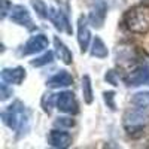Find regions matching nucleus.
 I'll return each mask as SVG.
<instances>
[{
	"mask_svg": "<svg viewBox=\"0 0 149 149\" xmlns=\"http://www.w3.org/2000/svg\"><path fill=\"white\" fill-rule=\"evenodd\" d=\"M2 119L6 125L12 130L19 131V134L26 133L29 125V113L27 109L19 100L14 102L10 106L6 107V110L2 112Z\"/></svg>",
	"mask_w": 149,
	"mask_h": 149,
	"instance_id": "1",
	"label": "nucleus"
},
{
	"mask_svg": "<svg viewBox=\"0 0 149 149\" xmlns=\"http://www.w3.org/2000/svg\"><path fill=\"white\" fill-rule=\"evenodd\" d=\"M124 22L130 31L137 33V34H145L149 31V8L148 6H136L130 9L125 17Z\"/></svg>",
	"mask_w": 149,
	"mask_h": 149,
	"instance_id": "2",
	"label": "nucleus"
},
{
	"mask_svg": "<svg viewBox=\"0 0 149 149\" xmlns=\"http://www.w3.org/2000/svg\"><path fill=\"white\" fill-rule=\"evenodd\" d=\"M148 125H149V115L142 110V107L128 110L124 115V128L133 137L142 136Z\"/></svg>",
	"mask_w": 149,
	"mask_h": 149,
	"instance_id": "3",
	"label": "nucleus"
},
{
	"mask_svg": "<svg viewBox=\"0 0 149 149\" xmlns=\"http://www.w3.org/2000/svg\"><path fill=\"white\" fill-rule=\"evenodd\" d=\"M55 102H57V107H58L60 112H64V113H69V115H76L79 112L74 94L70 93V91L60 93L55 98Z\"/></svg>",
	"mask_w": 149,
	"mask_h": 149,
	"instance_id": "4",
	"label": "nucleus"
},
{
	"mask_svg": "<svg viewBox=\"0 0 149 149\" xmlns=\"http://www.w3.org/2000/svg\"><path fill=\"white\" fill-rule=\"evenodd\" d=\"M48 37L45 34H36L33 37H30L29 42L24 45L22 48V54L24 55H30V54H36V52H40L43 49L48 48Z\"/></svg>",
	"mask_w": 149,
	"mask_h": 149,
	"instance_id": "5",
	"label": "nucleus"
},
{
	"mask_svg": "<svg viewBox=\"0 0 149 149\" xmlns=\"http://www.w3.org/2000/svg\"><path fill=\"white\" fill-rule=\"evenodd\" d=\"M10 19L14 21L15 24H18V26H26L27 29H33V21L30 18V14H29V10L21 6V5H17L10 9Z\"/></svg>",
	"mask_w": 149,
	"mask_h": 149,
	"instance_id": "6",
	"label": "nucleus"
},
{
	"mask_svg": "<svg viewBox=\"0 0 149 149\" xmlns=\"http://www.w3.org/2000/svg\"><path fill=\"white\" fill-rule=\"evenodd\" d=\"M106 12H107V6L103 0H98V2L91 8L90 12V22L91 26L95 29H100L104 24V18H106Z\"/></svg>",
	"mask_w": 149,
	"mask_h": 149,
	"instance_id": "7",
	"label": "nucleus"
},
{
	"mask_svg": "<svg viewBox=\"0 0 149 149\" xmlns=\"http://www.w3.org/2000/svg\"><path fill=\"white\" fill-rule=\"evenodd\" d=\"M48 18H49V21L54 24V27L58 31H66V33L72 34V27L69 24V19H67V17L61 10H57V9L51 8V9H49V14H48Z\"/></svg>",
	"mask_w": 149,
	"mask_h": 149,
	"instance_id": "8",
	"label": "nucleus"
},
{
	"mask_svg": "<svg viewBox=\"0 0 149 149\" xmlns=\"http://www.w3.org/2000/svg\"><path fill=\"white\" fill-rule=\"evenodd\" d=\"M48 143L52 148L58 149H64L72 145V136L67 131H61V130H52L48 136Z\"/></svg>",
	"mask_w": 149,
	"mask_h": 149,
	"instance_id": "9",
	"label": "nucleus"
},
{
	"mask_svg": "<svg viewBox=\"0 0 149 149\" xmlns=\"http://www.w3.org/2000/svg\"><path fill=\"white\" fill-rule=\"evenodd\" d=\"M127 85L130 86H137V85H149V67L142 66L133 70L128 76L125 78Z\"/></svg>",
	"mask_w": 149,
	"mask_h": 149,
	"instance_id": "10",
	"label": "nucleus"
},
{
	"mask_svg": "<svg viewBox=\"0 0 149 149\" xmlns=\"http://www.w3.org/2000/svg\"><path fill=\"white\" fill-rule=\"evenodd\" d=\"M90 39H91V33L88 29V22H86L85 17H79L78 19V42L81 46V52H86L90 45Z\"/></svg>",
	"mask_w": 149,
	"mask_h": 149,
	"instance_id": "11",
	"label": "nucleus"
},
{
	"mask_svg": "<svg viewBox=\"0 0 149 149\" xmlns=\"http://www.w3.org/2000/svg\"><path fill=\"white\" fill-rule=\"evenodd\" d=\"M26 79V70L22 67H14V69H3L2 70V81L6 84L21 85Z\"/></svg>",
	"mask_w": 149,
	"mask_h": 149,
	"instance_id": "12",
	"label": "nucleus"
},
{
	"mask_svg": "<svg viewBox=\"0 0 149 149\" xmlns=\"http://www.w3.org/2000/svg\"><path fill=\"white\" fill-rule=\"evenodd\" d=\"M73 84V78L66 72V70H61L60 73L54 74L52 78H49L46 85L49 88H63V86H69Z\"/></svg>",
	"mask_w": 149,
	"mask_h": 149,
	"instance_id": "13",
	"label": "nucleus"
},
{
	"mask_svg": "<svg viewBox=\"0 0 149 149\" xmlns=\"http://www.w3.org/2000/svg\"><path fill=\"white\" fill-rule=\"evenodd\" d=\"M54 43H55V52L58 55V58L63 61L64 64H72V61H73V55L70 52V49L61 42L58 37H55L54 39Z\"/></svg>",
	"mask_w": 149,
	"mask_h": 149,
	"instance_id": "14",
	"label": "nucleus"
},
{
	"mask_svg": "<svg viewBox=\"0 0 149 149\" xmlns=\"http://www.w3.org/2000/svg\"><path fill=\"white\" fill-rule=\"evenodd\" d=\"M107 48L104 45V42L100 39L98 36L94 37L93 40V48H91V55L95 57V58H106L107 57Z\"/></svg>",
	"mask_w": 149,
	"mask_h": 149,
	"instance_id": "15",
	"label": "nucleus"
},
{
	"mask_svg": "<svg viewBox=\"0 0 149 149\" xmlns=\"http://www.w3.org/2000/svg\"><path fill=\"white\" fill-rule=\"evenodd\" d=\"M82 94H84V100L86 104L93 103V86H91V79L88 74H85L82 78Z\"/></svg>",
	"mask_w": 149,
	"mask_h": 149,
	"instance_id": "16",
	"label": "nucleus"
},
{
	"mask_svg": "<svg viewBox=\"0 0 149 149\" xmlns=\"http://www.w3.org/2000/svg\"><path fill=\"white\" fill-rule=\"evenodd\" d=\"M31 6L34 8V10H36V14H37V17L39 18H42V19H45V18H48V8H46V5L42 2V0H31Z\"/></svg>",
	"mask_w": 149,
	"mask_h": 149,
	"instance_id": "17",
	"label": "nucleus"
},
{
	"mask_svg": "<svg viewBox=\"0 0 149 149\" xmlns=\"http://www.w3.org/2000/svg\"><path fill=\"white\" fill-rule=\"evenodd\" d=\"M52 60H54V52L52 51H48L43 55H40V57H37L36 60H33L31 61V66L33 67H40V66H45L48 63H51Z\"/></svg>",
	"mask_w": 149,
	"mask_h": 149,
	"instance_id": "18",
	"label": "nucleus"
},
{
	"mask_svg": "<svg viewBox=\"0 0 149 149\" xmlns=\"http://www.w3.org/2000/svg\"><path fill=\"white\" fill-rule=\"evenodd\" d=\"M131 103L137 107H146L149 106V93H139L131 98Z\"/></svg>",
	"mask_w": 149,
	"mask_h": 149,
	"instance_id": "19",
	"label": "nucleus"
},
{
	"mask_svg": "<svg viewBox=\"0 0 149 149\" xmlns=\"http://www.w3.org/2000/svg\"><path fill=\"white\" fill-rule=\"evenodd\" d=\"M52 106H54V94H45L42 97V107L46 113H51L52 110Z\"/></svg>",
	"mask_w": 149,
	"mask_h": 149,
	"instance_id": "20",
	"label": "nucleus"
},
{
	"mask_svg": "<svg viewBox=\"0 0 149 149\" xmlns=\"http://www.w3.org/2000/svg\"><path fill=\"white\" fill-rule=\"evenodd\" d=\"M104 102L107 103V106L112 109V110H115V102H113V98H115V93L113 91H109V93H104Z\"/></svg>",
	"mask_w": 149,
	"mask_h": 149,
	"instance_id": "21",
	"label": "nucleus"
},
{
	"mask_svg": "<svg viewBox=\"0 0 149 149\" xmlns=\"http://www.w3.org/2000/svg\"><path fill=\"white\" fill-rule=\"evenodd\" d=\"M55 124H57V125H60V127L70 128V127L74 125V121H73L72 118H58V119L55 121Z\"/></svg>",
	"mask_w": 149,
	"mask_h": 149,
	"instance_id": "22",
	"label": "nucleus"
},
{
	"mask_svg": "<svg viewBox=\"0 0 149 149\" xmlns=\"http://www.w3.org/2000/svg\"><path fill=\"white\" fill-rule=\"evenodd\" d=\"M106 81L109 82V84H112V85H118V82H119V78L116 76V72L115 70H109L107 73H106Z\"/></svg>",
	"mask_w": 149,
	"mask_h": 149,
	"instance_id": "23",
	"label": "nucleus"
},
{
	"mask_svg": "<svg viewBox=\"0 0 149 149\" xmlns=\"http://www.w3.org/2000/svg\"><path fill=\"white\" fill-rule=\"evenodd\" d=\"M0 6H2V9H0L2 18H6L8 12H10V9H12V5L9 3V0H0Z\"/></svg>",
	"mask_w": 149,
	"mask_h": 149,
	"instance_id": "24",
	"label": "nucleus"
},
{
	"mask_svg": "<svg viewBox=\"0 0 149 149\" xmlns=\"http://www.w3.org/2000/svg\"><path fill=\"white\" fill-rule=\"evenodd\" d=\"M0 90H2V94H0V95H2V100H3V102L6 100V98H8L9 95H12V90H9L8 86H6V82H5V84H2Z\"/></svg>",
	"mask_w": 149,
	"mask_h": 149,
	"instance_id": "25",
	"label": "nucleus"
}]
</instances>
